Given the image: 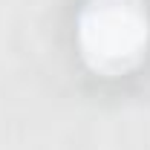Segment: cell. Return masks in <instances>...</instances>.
Listing matches in <instances>:
<instances>
[{
  "label": "cell",
  "mask_w": 150,
  "mask_h": 150,
  "mask_svg": "<svg viewBox=\"0 0 150 150\" xmlns=\"http://www.w3.org/2000/svg\"><path fill=\"white\" fill-rule=\"evenodd\" d=\"M150 23L139 0H93L81 18L84 55L101 69H124L147 49Z\"/></svg>",
  "instance_id": "cell-1"
}]
</instances>
